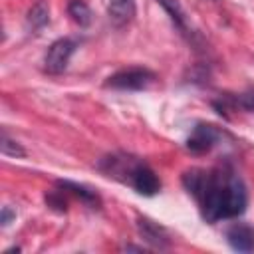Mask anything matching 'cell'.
<instances>
[{
  "mask_svg": "<svg viewBox=\"0 0 254 254\" xmlns=\"http://www.w3.org/2000/svg\"><path fill=\"white\" fill-rule=\"evenodd\" d=\"M185 189L196 198L204 220L216 222L224 218H234L246 210L248 192L242 179L226 169H190L183 175Z\"/></svg>",
  "mask_w": 254,
  "mask_h": 254,
  "instance_id": "obj_1",
  "label": "cell"
},
{
  "mask_svg": "<svg viewBox=\"0 0 254 254\" xmlns=\"http://www.w3.org/2000/svg\"><path fill=\"white\" fill-rule=\"evenodd\" d=\"M155 79L157 75L147 67H127L109 75L105 87L121 89V91H139V89H147Z\"/></svg>",
  "mask_w": 254,
  "mask_h": 254,
  "instance_id": "obj_2",
  "label": "cell"
},
{
  "mask_svg": "<svg viewBox=\"0 0 254 254\" xmlns=\"http://www.w3.org/2000/svg\"><path fill=\"white\" fill-rule=\"evenodd\" d=\"M73 52H75V42L73 40H69V38L56 40L44 56V69L48 73H62L67 67V62H69Z\"/></svg>",
  "mask_w": 254,
  "mask_h": 254,
  "instance_id": "obj_3",
  "label": "cell"
},
{
  "mask_svg": "<svg viewBox=\"0 0 254 254\" xmlns=\"http://www.w3.org/2000/svg\"><path fill=\"white\" fill-rule=\"evenodd\" d=\"M218 139H220V133L214 125L198 123L187 139V149L192 153H206L216 145Z\"/></svg>",
  "mask_w": 254,
  "mask_h": 254,
  "instance_id": "obj_4",
  "label": "cell"
},
{
  "mask_svg": "<svg viewBox=\"0 0 254 254\" xmlns=\"http://www.w3.org/2000/svg\"><path fill=\"white\" fill-rule=\"evenodd\" d=\"M129 185L139 192V194H145V196H153L159 192L161 189V183L157 179V175L153 173L151 167H147L143 161L137 163V167L133 169L131 177H129Z\"/></svg>",
  "mask_w": 254,
  "mask_h": 254,
  "instance_id": "obj_5",
  "label": "cell"
},
{
  "mask_svg": "<svg viewBox=\"0 0 254 254\" xmlns=\"http://www.w3.org/2000/svg\"><path fill=\"white\" fill-rule=\"evenodd\" d=\"M137 230H139V234H141L153 248L165 250V248H169V244H171V238H169L167 230H165L163 226H159L157 222H153L151 218H145V216L137 218Z\"/></svg>",
  "mask_w": 254,
  "mask_h": 254,
  "instance_id": "obj_6",
  "label": "cell"
},
{
  "mask_svg": "<svg viewBox=\"0 0 254 254\" xmlns=\"http://www.w3.org/2000/svg\"><path fill=\"white\" fill-rule=\"evenodd\" d=\"M226 240L232 250L254 252V228L248 224H232L226 230Z\"/></svg>",
  "mask_w": 254,
  "mask_h": 254,
  "instance_id": "obj_7",
  "label": "cell"
},
{
  "mask_svg": "<svg viewBox=\"0 0 254 254\" xmlns=\"http://www.w3.org/2000/svg\"><path fill=\"white\" fill-rule=\"evenodd\" d=\"M107 12H109V20L117 28L125 26L135 16V0H109Z\"/></svg>",
  "mask_w": 254,
  "mask_h": 254,
  "instance_id": "obj_8",
  "label": "cell"
},
{
  "mask_svg": "<svg viewBox=\"0 0 254 254\" xmlns=\"http://www.w3.org/2000/svg\"><path fill=\"white\" fill-rule=\"evenodd\" d=\"M58 189H62V192H71V194L79 196V200H83L91 208H99L101 206V200L95 194V190H89L83 185H77V183H71V181H58Z\"/></svg>",
  "mask_w": 254,
  "mask_h": 254,
  "instance_id": "obj_9",
  "label": "cell"
},
{
  "mask_svg": "<svg viewBox=\"0 0 254 254\" xmlns=\"http://www.w3.org/2000/svg\"><path fill=\"white\" fill-rule=\"evenodd\" d=\"M50 20V8L44 0H38L30 10H28V26L38 30V28H44Z\"/></svg>",
  "mask_w": 254,
  "mask_h": 254,
  "instance_id": "obj_10",
  "label": "cell"
},
{
  "mask_svg": "<svg viewBox=\"0 0 254 254\" xmlns=\"http://www.w3.org/2000/svg\"><path fill=\"white\" fill-rule=\"evenodd\" d=\"M67 14L79 26H89V22H91V10H89V6L83 0H69Z\"/></svg>",
  "mask_w": 254,
  "mask_h": 254,
  "instance_id": "obj_11",
  "label": "cell"
},
{
  "mask_svg": "<svg viewBox=\"0 0 254 254\" xmlns=\"http://www.w3.org/2000/svg\"><path fill=\"white\" fill-rule=\"evenodd\" d=\"M157 2L169 12V16H171V20L175 22V26L185 32V30H187V24H185V14H183L179 2H177V0H157Z\"/></svg>",
  "mask_w": 254,
  "mask_h": 254,
  "instance_id": "obj_12",
  "label": "cell"
},
{
  "mask_svg": "<svg viewBox=\"0 0 254 254\" xmlns=\"http://www.w3.org/2000/svg\"><path fill=\"white\" fill-rule=\"evenodd\" d=\"M0 147H2V153L8 155V157H26L24 147H22L18 141L10 139L6 133H2V143H0Z\"/></svg>",
  "mask_w": 254,
  "mask_h": 254,
  "instance_id": "obj_13",
  "label": "cell"
},
{
  "mask_svg": "<svg viewBox=\"0 0 254 254\" xmlns=\"http://www.w3.org/2000/svg\"><path fill=\"white\" fill-rule=\"evenodd\" d=\"M232 99H234V107H240V109H244V111H254V87H250V89L238 93V95L232 97Z\"/></svg>",
  "mask_w": 254,
  "mask_h": 254,
  "instance_id": "obj_14",
  "label": "cell"
},
{
  "mask_svg": "<svg viewBox=\"0 0 254 254\" xmlns=\"http://www.w3.org/2000/svg\"><path fill=\"white\" fill-rule=\"evenodd\" d=\"M46 202L56 208V210H65V200L62 196V190L60 192H52V194H46Z\"/></svg>",
  "mask_w": 254,
  "mask_h": 254,
  "instance_id": "obj_15",
  "label": "cell"
},
{
  "mask_svg": "<svg viewBox=\"0 0 254 254\" xmlns=\"http://www.w3.org/2000/svg\"><path fill=\"white\" fill-rule=\"evenodd\" d=\"M14 216H16V212H14L10 206H4V208H2V216H0V222L6 226V224H8V222L14 218Z\"/></svg>",
  "mask_w": 254,
  "mask_h": 254,
  "instance_id": "obj_16",
  "label": "cell"
},
{
  "mask_svg": "<svg viewBox=\"0 0 254 254\" xmlns=\"http://www.w3.org/2000/svg\"><path fill=\"white\" fill-rule=\"evenodd\" d=\"M123 250H135V252H143V246H131V244H127V246H123Z\"/></svg>",
  "mask_w": 254,
  "mask_h": 254,
  "instance_id": "obj_17",
  "label": "cell"
}]
</instances>
